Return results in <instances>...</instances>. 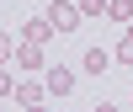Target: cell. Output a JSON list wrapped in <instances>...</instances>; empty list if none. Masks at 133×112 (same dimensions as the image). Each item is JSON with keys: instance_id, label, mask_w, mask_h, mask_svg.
I'll return each instance as SVG.
<instances>
[{"instance_id": "1", "label": "cell", "mask_w": 133, "mask_h": 112, "mask_svg": "<svg viewBox=\"0 0 133 112\" xmlns=\"http://www.w3.org/2000/svg\"><path fill=\"white\" fill-rule=\"evenodd\" d=\"M48 21H53L59 38H69V32H80L85 11H80V0H53V5H48Z\"/></svg>"}, {"instance_id": "2", "label": "cell", "mask_w": 133, "mask_h": 112, "mask_svg": "<svg viewBox=\"0 0 133 112\" xmlns=\"http://www.w3.org/2000/svg\"><path fill=\"white\" fill-rule=\"evenodd\" d=\"M43 85H48V96H69L75 91V70L69 64H48L43 70Z\"/></svg>"}, {"instance_id": "3", "label": "cell", "mask_w": 133, "mask_h": 112, "mask_svg": "<svg viewBox=\"0 0 133 112\" xmlns=\"http://www.w3.org/2000/svg\"><path fill=\"white\" fill-rule=\"evenodd\" d=\"M112 64H117V48H101V43H96V48H85V64H80V70L85 75H107Z\"/></svg>"}, {"instance_id": "4", "label": "cell", "mask_w": 133, "mask_h": 112, "mask_svg": "<svg viewBox=\"0 0 133 112\" xmlns=\"http://www.w3.org/2000/svg\"><path fill=\"white\" fill-rule=\"evenodd\" d=\"M16 64H21V70H32V75H37V70H48L43 43H21V48H16Z\"/></svg>"}, {"instance_id": "5", "label": "cell", "mask_w": 133, "mask_h": 112, "mask_svg": "<svg viewBox=\"0 0 133 112\" xmlns=\"http://www.w3.org/2000/svg\"><path fill=\"white\" fill-rule=\"evenodd\" d=\"M48 38H53V21L48 16H32L27 27H21V43H48Z\"/></svg>"}, {"instance_id": "6", "label": "cell", "mask_w": 133, "mask_h": 112, "mask_svg": "<svg viewBox=\"0 0 133 112\" xmlns=\"http://www.w3.org/2000/svg\"><path fill=\"white\" fill-rule=\"evenodd\" d=\"M43 96H48V85H37V80H21V85H16V102H21V107H37Z\"/></svg>"}, {"instance_id": "7", "label": "cell", "mask_w": 133, "mask_h": 112, "mask_svg": "<svg viewBox=\"0 0 133 112\" xmlns=\"http://www.w3.org/2000/svg\"><path fill=\"white\" fill-rule=\"evenodd\" d=\"M107 21L128 27V21H133V0H107Z\"/></svg>"}, {"instance_id": "8", "label": "cell", "mask_w": 133, "mask_h": 112, "mask_svg": "<svg viewBox=\"0 0 133 112\" xmlns=\"http://www.w3.org/2000/svg\"><path fill=\"white\" fill-rule=\"evenodd\" d=\"M117 64H133V21L123 27V43H117Z\"/></svg>"}, {"instance_id": "9", "label": "cell", "mask_w": 133, "mask_h": 112, "mask_svg": "<svg viewBox=\"0 0 133 112\" xmlns=\"http://www.w3.org/2000/svg\"><path fill=\"white\" fill-rule=\"evenodd\" d=\"M80 11H85V21H91V16L107 21V0H80Z\"/></svg>"}, {"instance_id": "10", "label": "cell", "mask_w": 133, "mask_h": 112, "mask_svg": "<svg viewBox=\"0 0 133 112\" xmlns=\"http://www.w3.org/2000/svg\"><path fill=\"white\" fill-rule=\"evenodd\" d=\"M5 96H16V80H11V70L0 64V102H5Z\"/></svg>"}, {"instance_id": "11", "label": "cell", "mask_w": 133, "mask_h": 112, "mask_svg": "<svg viewBox=\"0 0 133 112\" xmlns=\"http://www.w3.org/2000/svg\"><path fill=\"white\" fill-rule=\"evenodd\" d=\"M11 53H16V43H11V32H0V64H5Z\"/></svg>"}, {"instance_id": "12", "label": "cell", "mask_w": 133, "mask_h": 112, "mask_svg": "<svg viewBox=\"0 0 133 112\" xmlns=\"http://www.w3.org/2000/svg\"><path fill=\"white\" fill-rule=\"evenodd\" d=\"M96 112H117V107H112V102H96Z\"/></svg>"}, {"instance_id": "13", "label": "cell", "mask_w": 133, "mask_h": 112, "mask_svg": "<svg viewBox=\"0 0 133 112\" xmlns=\"http://www.w3.org/2000/svg\"><path fill=\"white\" fill-rule=\"evenodd\" d=\"M21 112H48V107H43V102H37V107H21Z\"/></svg>"}, {"instance_id": "14", "label": "cell", "mask_w": 133, "mask_h": 112, "mask_svg": "<svg viewBox=\"0 0 133 112\" xmlns=\"http://www.w3.org/2000/svg\"><path fill=\"white\" fill-rule=\"evenodd\" d=\"M128 102H133V91H128Z\"/></svg>"}]
</instances>
